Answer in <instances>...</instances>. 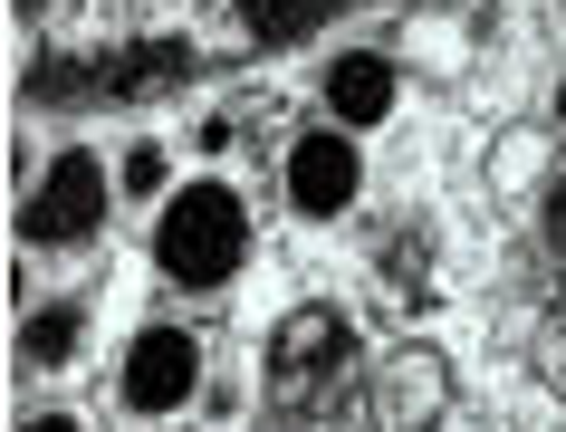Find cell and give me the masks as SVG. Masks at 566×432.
Here are the masks:
<instances>
[{
	"label": "cell",
	"instance_id": "1",
	"mask_svg": "<svg viewBox=\"0 0 566 432\" xmlns=\"http://www.w3.org/2000/svg\"><path fill=\"white\" fill-rule=\"evenodd\" d=\"M154 250H164V270L192 278V288L231 278L240 250H250V212H240V192H221V183L174 192V202H164V221H154Z\"/></svg>",
	"mask_w": 566,
	"mask_h": 432
},
{
	"label": "cell",
	"instance_id": "2",
	"mask_svg": "<svg viewBox=\"0 0 566 432\" xmlns=\"http://www.w3.org/2000/svg\"><path fill=\"white\" fill-rule=\"evenodd\" d=\"M96 212H106V173H96L87 155H59L49 183L30 192V241H87Z\"/></svg>",
	"mask_w": 566,
	"mask_h": 432
},
{
	"label": "cell",
	"instance_id": "3",
	"mask_svg": "<svg viewBox=\"0 0 566 432\" xmlns=\"http://www.w3.org/2000/svg\"><path fill=\"white\" fill-rule=\"evenodd\" d=\"M192 375H202L192 337H182V327H145L135 356H125V403H135V413H174V403H192Z\"/></svg>",
	"mask_w": 566,
	"mask_h": 432
},
{
	"label": "cell",
	"instance_id": "4",
	"mask_svg": "<svg viewBox=\"0 0 566 432\" xmlns=\"http://www.w3.org/2000/svg\"><path fill=\"white\" fill-rule=\"evenodd\" d=\"M289 192H298V212H346L356 202V145L307 135L298 155H289Z\"/></svg>",
	"mask_w": 566,
	"mask_h": 432
},
{
	"label": "cell",
	"instance_id": "5",
	"mask_svg": "<svg viewBox=\"0 0 566 432\" xmlns=\"http://www.w3.org/2000/svg\"><path fill=\"white\" fill-rule=\"evenodd\" d=\"M327 106L346 125H375V116H394V67L385 59H336V77H327Z\"/></svg>",
	"mask_w": 566,
	"mask_h": 432
},
{
	"label": "cell",
	"instance_id": "6",
	"mask_svg": "<svg viewBox=\"0 0 566 432\" xmlns=\"http://www.w3.org/2000/svg\"><path fill=\"white\" fill-rule=\"evenodd\" d=\"M77 346V308H39L30 317V356H67Z\"/></svg>",
	"mask_w": 566,
	"mask_h": 432
},
{
	"label": "cell",
	"instance_id": "7",
	"mask_svg": "<svg viewBox=\"0 0 566 432\" xmlns=\"http://www.w3.org/2000/svg\"><path fill=\"white\" fill-rule=\"evenodd\" d=\"M125 192H164V155H154V145L125 155Z\"/></svg>",
	"mask_w": 566,
	"mask_h": 432
},
{
	"label": "cell",
	"instance_id": "8",
	"mask_svg": "<svg viewBox=\"0 0 566 432\" xmlns=\"http://www.w3.org/2000/svg\"><path fill=\"white\" fill-rule=\"evenodd\" d=\"M30 432H77V423H30Z\"/></svg>",
	"mask_w": 566,
	"mask_h": 432
}]
</instances>
